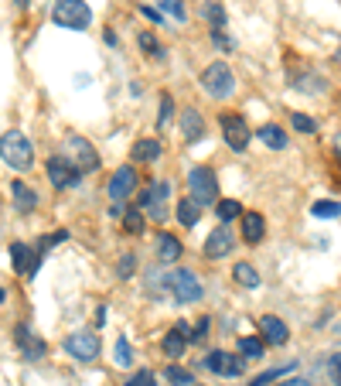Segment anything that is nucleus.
Returning a JSON list of instances; mask_svg holds the SVG:
<instances>
[{
  "mask_svg": "<svg viewBox=\"0 0 341 386\" xmlns=\"http://www.w3.org/2000/svg\"><path fill=\"white\" fill-rule=\"evenodd\" d=\"M65 352L79 362H96L99 359V335L96 332H72L65 338Z\"/></svg>",
  "mask_w": 341,
  "mask_h": 386,
  "instance_id": "obj_7",
  "label": "nucleus"
},
{
  "mask_svg": "<svg viewBox=\"0 0 341 386\" xmlns=\"http://www.w3.org/2000/svg\"><path fill=\"white\" fill-rule=\"evenodd\" d=\"M52 21L58 27H69V31H85L92 25V11L85 0H55Z\"/></svg>",
  "mask_w": 341,
  "mask_h": 386,
  "instance_id": "obj_4",
  "label": "nucleus"
},
{
  "mask_svg": "<svg viewBox=\"0 0 341 386\" xmlns=\"http://www.w3.org/2000/svg\"><path fill=\"white\" fill-rule=\"evenodd\" d=\"M211 41H215L218 48H232V41H229V38H225L222 31H211Z\"/></svg>",
  "mask_w": 341,
  "mask_h": 386,
  "instance_id": "obj_42",
  "label": "nucleus"
},
{
  "mask_svg": "<svg viewBox=\"0 0 341 386\" xmlns=\"http://www.w3.org/2000/svg\"><path fill=\"white\" fill-rule=\"evenodd\" d=\"M14 342H18V349H21V359H27V362L45 359V352H48L45 338L31 335V328H27V325H18V328H14Z\"/></svg>",
  "mask_w": 341,
  "mask_h": 386,
  "instance_id": "obj_11",
  "label": "nucleus"
},
{
  "mask_svg": "<svg viewBox=\"0 0 341 386\" xmlns=\"http://www.w3.org/2000/svg\"><path fill=\"white\" fill-rule=\"evenodd\" d=\"M31 260H34V250L27 243H11V263L21 270V274H31Z\"/></svg>",
  "mask_w": 341,
  "mask_h": 386,
  "instance_id": "obj_24",
  "label": "nucleus"
},
{
  "mask_svg": "<svg viewBox=\"0 0 341 386\" xmlns=\"http://www.w3.org/2000/svg\"><path fill=\"white\" fill-rule=\"evenodd\" d=\"M293 89H300V93H324L328 82L317 72H300V76H293Z\"/></svg>",
  "mask_w": 341,
  "mask_h": 386,
  "instance_id": "obj_25",
  "label": "nucleus"
},
{
  "mask_svg": "<svg viewBox=\"0 0 341 386\" xmlns=\"http://www.w3.org/2000/svg\"><path fill=\"white\" fill-rule=\"evenodd\" d=\"M171 113H174V100L164 93V96H160V117H158L160 127H167V124H171Z\"/></svg>",
  "mask_w": 341,
  "mask_h": 386,
  "instance_id": "obj_37",
  "label": "nucleus"
},
{
  "mask_svg": "<svg viewBox=\"0 0 341 386\" xmlns=\"http://www.w3.org/2000/svg\"><path fill=\"white\" fill-rule=\"evenodd\" d=\"M211 373H218V376H242V369H246V359H239V356H229V352H209V359H205Z\"/></svg>",
  "mask_w": 341,
  "mask_h": 386,
  "instance_id": "obj_14",
  "label": "nucleus"
},
{
  "mask_svg": "<svg viewBox=\"0 0 341 386\" xmlns=\"http://www.w3.org/2000/svg\"><path fill=\"white\" fill-rule=\"evenodd\" d=\"M65 154H69V161L79 168L82 175H89V171L99 168V154H96V147H92L85 137H79V133H69V137H65Z\"/></svg>",
  "mask_w": 341,
  "mask_h": 386,
  "instance_id": "obj_6",
  "label": "nucleus"
},
{
  "mask_svg": "<svg viewBox=\"0 0 341 386\" xmlns=\"http://www.w3.org/2000/svg\"><path fill=\"white\" fill-rule=\"evenodd\" d=\"M188 342H191V328L184 325V321H178L171 332L164 335V342H160V349H164V356L167 359H181L184 349H188Z\"/></svg>",
  "mask_w": 341,
  "mask_h": 386,
  "instance_id": "obj_13",
  "label": "nucleus"
},
{
  "mask_svg": "<svg viewBox=\"0 0 341 386\" xmlns=\"http://www.w3.org/2000/svg\"><path fill=\"white\" fill-rule=\"evenodd\" d=\"M11 195H14V206H18V212H34V208H38V195L27 188L25 181H14Z\"/></svg>",
  "mask_w": 341,
  "mask_h": 386,
  "instance_id": "obj_21",
  "label": "nucleus"
},
{
  "mask_svg": "<svg viewBox=\"0 0 341 386\" xmlns=\"http://www.w3.org/2000/svg\"><path fill=\"white\" fill-rule=\"evenodd\" d=\"M260 140L270 147V151H284V147H287V133H284V127H277V124L260 127Z\"/></svg>",
  "mask_w": 341,
  "mask_h": 386,
  "instance_id": "obj_23",
  "label": "nucleus"
},
{
  "mask_svg": "<svg viewBox=\"0 0 341 386\" xmlns=\"http://www.w3.org/2000/svg\"><path fill=\"white\" fill-rule=\"evenodd\" d=\"M260 335H263L266 345H287V338H290L287 325H284L277 314H263L260 318Z\"/></svg>",
  "mask_w": 341,
  "mask_h": 386,
  "instance_id": "obj_16",
  "label": "nucleus"
},
{
  "mask_svg": "<svg viewBox=\"0 0 341 386\" xmlns=\"http://www.w3.org/2000/svg\"><path fill=\"white\" fill-rule=\"evenodd\" d=\"M290 369H297V362H287V366H277V369H266V373H260L256 380H249V386H266L273 383V380H284Z\"/></svg>",
  "mask_w": 341,
  "mask_h": 386,
  "instance_id": "obj_29",
  "label": "nucleus"
},
{
  "mask_svg": "<svg viewBox=\"0 0 341 386\" xmlns=\"http://www.w3.org/2000/svg\"><path fill=\"white\" fill-rule=\"evenodd\" d=\"M0 157H4L7 168L27 171V168L34 164V147H31V140H27L21 130H7V133L0 137Z\"/></svg>",
  "mask_w": 341,
  "mask_h": 386,
  "instance_id": "obj_1",
  "label": "nucleus"
},
{
  "mask_svg": "<svg viewBox=\"0 0 341 386\" xmlns=\"http://www.w3.org/2000/svg\"><path fill=\"white\" fill-rule=\"evenodd\" d=\"M113 359H116V366H123V369H127V366H133V349H130V342H127L123 335L116 338V349H113Z\"/></svg>",
  "mask_w": 341,
  "mask_h": 386,
  "instance_id": "obj_33",
  "label": "nucleus"
},
{
  "mask_svg": "<svg viewBox=\"0 0 341 386\" xmlns=\"http://www.w3.org/2000/svg\"><path fill=\"white\" fill-rule=\"evenodd\" d=\"M4 298H7V294H4V287H0V305H4Z\"/></svg>",
  "mask_w": 341,
  "mask_h": 386,
  "instance_id": "obj_46",
  "label": "nucleus"
},
{
  "mask_svg": "<svg viewBox=\"0 0 341 386\" xmlns=\"http://www.w3.org/2000/svg\"><path fill=\"white\" fill-rule=\"evenodd\" d=\"M239 356H242V359H263V356H266V342H263V338H253V335L239 338Z\"/></svg>",
  "mask_w": 341,
  "mask_h": 386,
  "instance_id": "obj_26",
  "label": "nucleus"
},
{
  "mask_svg": "<svg viewBox=\"0 0 341 386\" xmlns=\"http://www.w3.org/2000/svg\"><path fill=\"white\" fill-rule=\"evenodd\" d=\"M188 195L198 206H218V178L209 164H195L188 171Z\"/></svg>",
  "mask_w": 341,
  "mask_h": 386,
  "instance_id": "obj_2",
  "label": "nucleus"
},
{
  "mask_svg": "<svg viewBox=\"0 0 341 386\" xmlns=\"http://www.w3.org/2000/svg\"><path fill=\"white\" fill-rule=\"evenodd\" d=\"M178 127H181L184 140L188 144H198V140H205V117L195 109V106H188L181 113V120H178Z\"/></svg>",
  "mask_w": 341,
  "mask_h": 386,
  "instance_id": "obj_15",
  "label": "nucleus"
},
{
  "mask_svg": "<svg viewBox=\"0 0 341 386\" xmlns=\"http://www.w3.org/2000/svg\"><path fill=\"white\" fill-rule=\"evenodd\" d=\"M328 376H331L335 386H341V352H335V356L328 359Z\"/></svg>",
  "mask_w": 341,
  "mask_h": 386,
  "instance_id": "obj_39",
  "label": "nucleus"
},
{
  "mask_svg": "<svg viewBox=\"0 0 341 386\" xmlns=\"http://www.w3.org/2000/svg\"><path fill=\"white\" fill-rule=\"evenodd\" d=\"M232 250H236V236H232V229H229V226H218V229H215L209 239H205V246H202V253H205L209 260L229 257Z\"/></svg>",
  "mask_w": 341,
  "mask_h": 386,
  "instance_id": "obj_12",
  "label": "nucleus"
},
{
  "mask_svg": "<svg viewBox=\"0 0 341 386\" xmlns=\"http://www.w3.org/2000/svg\"><path fill=\"white\" fill-rule=\"evenodd\" d=\"M164 376H167L174 386H195L191 373H188V369H181V366H167V373H164Z\"/></svg>",
  "mask_w": 341,
  "mask_h": 386,
  "instance_id": "obj_35",
  "label": "nucleus"
},
{
  "mask_svg": "<svg viewBox=\"0 0 341 386\" xmlns=\"http://www.w3.org/2000/svg\"><path fill=\"white\" fill-rule=\"evenodd\" d=\"M160 7H164L171 18H178V21H184V18H188V14H184V4H181V0H160Z\"/></svg>",
  "mask_w": 341,
  "mask_h": 386,
  "instance_id": "obj_38",
  "label": "nucleus"
},
{
  "mask_svg": "<svg viewBox=\"0 0 341 386\" xmlns=\"http://www.w3.org/2000/svg\"><path fill=\"white\" fill-rule=\"evenodd\" d=\"M181 253H184V246L174 232H158V260L160 263H178Z\"/></svg>",
  "mask_w": 341,
  "mask_h": 386,
  "instance_id": "obj_17",
  "label": "nucleus"
},
{
  "mask_svg": "<svg viewBox=\"0 0 341 386\" xmlns=\"http://www.w3.org/2000/svg\"><path fill=\"white\" fill-rule=\"evenodd\" d=\"M133 192H137V168H130V164L116 168V175L109 178V188H106V195H109L113 202H127Z\"/></svg>",
  "mask_w": 341,
  "mask_h": 386,
  "instance_id": "obj_9",
  "label": "nucleus"
},
{
  "mask_svg": "<svg viewBox=\"0 0 341 386\" xmlns=\"http://www.w3.org/2000/svg\"><path fill=\"white\" fill-rule=\"evenodd\" d=\"M202 89L209 93L211 100H229L236 93V76L225 62H211L209 69L202 72Z\"/></svg>",
  "mask_w": 341,
  "mask_h": 386,
  "instance_id": "obj_5",
  "label": "nucleus"
},
{
  "mask_svg": "<svg viewBox=\"0 0 341 386\" xmlns=\"http://www.w3.org/2000/svg\"><path fill=\"white\" fill-rule=\"evenodd\" d=\"M280 386H311V383H307V380H300V376H297V380H280Z\"/></svg>",
  "mask_w": 341,
  "mask_h": 386,
  "instance_id": "obj_44",
  "label": "nucleus"
},
{
  "mask_svg": "<svg viewBox=\"0 0 341 386\" xmlns=\"http://www.w3.org/2000/svg\"><path fill=\"white\" fill-rule=\"evenodd\" d=\"M222 137L232 151H246L249 140H253V130L239 113H222Z\"/></svg>",
  "mask_w": 341,
  "mask_h": 386,
  "instance_id": "obj_8",
  "label": "nucleus"
},
{
  "mask_svg": "<svg viewBox=\"0 0 341 386\" xmlns=\"http://www.w3.org/2000/svg\"><path fill=\"white\" fill-rule=\"evenodd\" d=\"M198 14H202V21H205V25H211L215 31H222V27H225V7H222L218 0H205Z\"/></svg>",
  "mask_w": 341,
  "mask_h": 386,
  "instance_id": "obj_22",
  "label": "nucleus"
},
{
  "mask_svg": "<svg viewBox=\"0 0 341 386\" xmlns=\"http://www.w3.org/2000/svg\"><path fill=\"white\" fill-rule=\"evenodd\" d=\"M140 11H144V18H151V21H160V11H158V7H151V4H144Z\"/></svg>",
  "mask_w": 341,
  "mask_h": 386,
  "instance_id": "obj_43",
  "label": "nucleus"
},
{
  "mask_svg": "<svg viewBox=\"0 0 341 386\" xmlns=\"http://www.w3.org/2000/svg\"><path fill=\"white\" fill-rule=\"evenodd\" d=\"M209 328H211V321H209V318H202V321L195 325V332H191V342H205Z\"/></svg>",
  "mask_w": 341,
  "mask_h": 386,
  "instance_id": "obj_41",
  "label": "nucleus"
},
{
  "mask_svg": "<svg viewBox=\"0 0 341 386\" xmlns=\"http://www.w3.org/2000/svg\"><path fill=\"white\" fill-rule=\"evenodd\" d=\"M133 270H137V257H133V253H127V257L120 260V277H123V281H130Z\"/></svg>",
  "mask_w": 341,
  "mask_h": 386,
  "instance_id": "obj_40",
  "label": "nucleus"
},
{
  "mask_svg": "<svg viewBox=\"0 0 341 386\" xmlns=\"http://www.w3.org/2000/svg\"><path fill=\"white\" fill-rule=\"evenodd\" d=\"M158 157H160L158 137H140V140L133 144V161H137V164H151V161H158Z\"/></svg>",
  "mask_w": 341,
  "mask_h": 386,
  "instance_id": "obj_19",
  "label": "nucleus"
},
{
  "mask_svg": "<svg viewBox=\"0 0 341 386\" xmlns=\"http://www.w3.org/2000/svg\"><path fill=\"white\" fill-rule=\"evenodd\" d=\"M140 48H144V55H154V58H164V48H160L158 34L154 31H140Z\"/></svg>",
  "mask_w": 341,
  "mask_h": 386,
  "instance_id": "obj_30",
  "label": "nucleus"
},
{
  "mask_svg": "<svg viewBox=\"0 0 341 386\" xmlns=\"http://www.w3.org/2000/svg\"><path fill=\"white\" fill-rule=\"evenodd\" d=\"M174 212H178V222H181V226H188V229H191V226L202 219V206H198L191 195L178 199V208H174Z\"/></svg>",
  "mask_w": 341,
  "mask_h": 386,
  "instance_id": "obj_20",
  "label": "nucleus"
},
{
  "mask_svg": "<svg viewBox=\"0 0 341 386\" xmlns=\"http://www.w3.org/2000/svg\"><path fill=\"white\" fill-rule=\"evenodd\" d=\"M164 284H167V294L178 301V305H195V301H202L205 298V287L202 281L191 274V270H171V274H164Z\"/></svg>",
  "mask_w": 341,
  "mask_h": 386,
  "instance_id": "obj_3",
  "label": "nucleus"
},
{
  "mask_svg": "<svg viewBox=\"0 0 341 386\" xmlns=\"http://www.w3.org/2000/svg\"><path fill=\"white\" fill-rule=\"evenodd\" d=\"M290 124L297 133H317V124L307 117V113H290Z\"/></svg>",
  "mask_w": 341,
  "mask_h": 386,
  "instance_id": "obj_34",
  "label": "nucleus"
},
{
  "mask_svg": "<svg viewBox=\"0 0 341 386\" xmlns=\"http://www.w3.org/2000/svg\"><path fill=\"white\" fill-rule=\"evenodd\" d=\"M123 229L133 232V236H140V232L147 229V226H144V212H140V208H127V212H123Z\"/></svg>",
  "mask_w": 341,
  "mask_h": 386,
  "instance_id": "obj_31",
  "label": "nucleus"
},
{
  "mask_svg": "<svg viewBox=\"0 0 341 386\" xmlns=\"http://www.w3.org/2000/svg\"><path fill=\"white\" fill-rule=\"evenodd\" d=\"M335 154L341 157V133H338V137H335Z\"/></svg>",
  "mask_w": 341,
  "mask_h": 386,
  "instance_id": "obj_45",
  "label": "nucleus"
},
{
  "mask_svg": "<svg viewBox=\"0 0 341 386\" xmlns=\"http://www.w3.org/2000/svg\"><path fill=\"white\" fill-rule=\"evenodd\" d=\"M215 215H218V222L225 226V222H232V219H242L246 212H242V206H239L236 199H222V202L215 206Z\"/></svg>",
  "mask_w": 341,
  "mask_h": 386,
  "instance_id": "obj_27",
  "label": "nucleus"
},
{
  "mask_svg": "<svg viewBox=\"0 0 341 386\" xmlns=\"http://www.w3.org/2000/svg\"><path fill=\"white\" fill-rule=\"evenodd\" d=\"M45 171H48V181H52L55 188H72V185H79V178H82V171L69 157H52Z\"/></svg>",
  "mask_w": 341,
  "mask_h": 386,
  "instance_id": "obj_10",
  "label": "nucleus"
},
{
  "mask_svg": "<svg viewBox=\"0 0 341 386\" xmlns=\"http://www.w3.org/2000/svg\"><path fill=\"white\" fill-rule=\"evenodd\" d=\"M263 236H266V219H263L260 212H246L242 215V239L249 246H260Z\"/></svg>",
  "mask_w": 341,
  "mask_h": 386,
  "instance_id": "obj_18",
  "label": "nucleus"
},
{
  "mask_svg": "<svg viewBox=\"0 0 341 386\" xmlns=\"http://www.w3.org/2000/svg\"><path fill=\"white\" fill-rule=\"evenodd\" d=\"M311 215H314V219H338L341 202H328V199H324V202H314V206H311Z\"/></svg>",
  "mask_w": 341,
  "mask_h": 386,
  "instance_id": "obj_32",
  "label": "nucleus"
},
{
  "mask_svg": "<svg viewBox=\"0 0 341 386\" xmlns=\"http://www.w3.org/2000/svg\"><path fill=\"white\" fill-rule=\"evenodd\" d=\"M123 386H158V376H154L151 369H140V373H133Z\"/></svg>",
  "mask_w": 341,
  "mask_h": 386,
  "instance_id": "obj_36",
  "label": "nucleus"
},
{
  "mask_svg": "<svg viewBox=\"0 0 341 386\" xmlns=\"http://www.w3.org/2000/svg\"><path fill=\"white\" fill-rule=\"evenodd\" d=\"M232 277H236V284H242V287H260V274H256V267L253 263H236L232 267Z\"/></svg>",
  "mask_w": 341,
  "mask_h": 386,
  "instance_id": "obj_28",
  "label": "nucleus"
}]
</instances>
